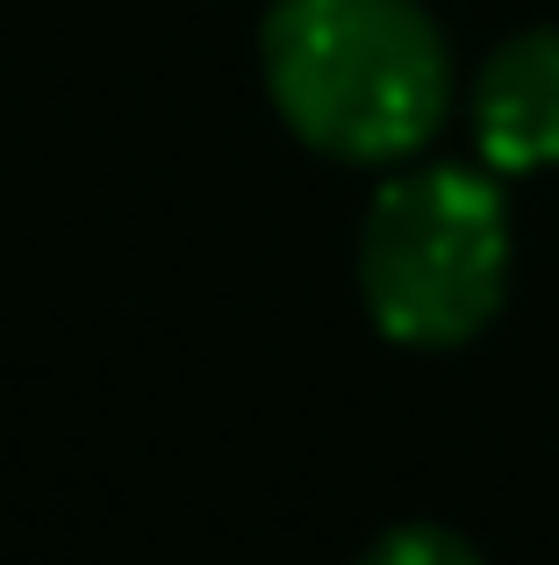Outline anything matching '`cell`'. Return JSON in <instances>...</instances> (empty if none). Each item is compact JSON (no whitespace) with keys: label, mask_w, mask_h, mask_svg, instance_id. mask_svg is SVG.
Here are the masks:
<instances>
[{"label":"cell","mask_w":559,"mask_h":565,"mask_svg":"<svg viewBox=\"0 0 559 565\" xmlns=\"http://www.w3.org/2000/svg\"><path fill=\"white\" fill-rule=\"evenodd\" d=\"M273 108L330 158H409L452 100L445 36L416 0H273L259 29Z\"/></svg>","instance_id":"cell-1"},{"label":"cell","mask_w":559,"mask_h":565,"mask_svg":"<svg viewBox=\"0 0 559 565\" xmlns=\"http://www.w3.org/2000/svg\"><path fill=\"white\" fill-rule=\"evenodd\" d=\"M509 222L481 172L423 166L373 193L359 230V294L380 337L416 351L466 344L503 308Z\"/></svg>","instance_id":"cell-2"},{"label":"cell","mask_w":559,"mask_h":565,"mask_svg":"<svg viewBox=\"0 0 559 565\" xmlns=\"http://www.w3.org/2000/svg\"><path fill=\"white\" fill-rule=\"evenodd\" d=\"M474 143L495 172L559 166V29H524L481 65Z\"/></svg>","instance_id":"cell-3"},{"label":"cell","mask_w":559,"mask_h":565,"mask_svg":"<svg viewBox=\"0 0 559 565\" xmlns=\"http://www.w3.org/2000/svg\"><path fill=\"white\" fill-rule=\"evenodd\" d=\"M359 565H481L474 544L452 537V530H431V523H409V530H388Z\"/></svg>","instance_id":"cell-4"}]
</instances>
